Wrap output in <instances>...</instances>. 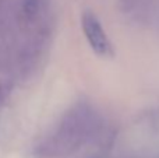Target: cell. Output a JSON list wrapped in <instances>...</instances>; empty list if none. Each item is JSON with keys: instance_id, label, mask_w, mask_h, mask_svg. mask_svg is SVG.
I'll use <instances>...</instances> for the list:
<instances>
[{"instance_id": "obj_1", "label": "cell", "mask_w": 159, "mask_h": 158, "mask_svg": "<svg viewBox=\"0 0 159 158\" xmlns=\"http://www.w3.org/2000/svg\"><path fill=\"white\" fill-rule=\"evenodd\" d=\"M82 31L85 34V38L88 39V44L92 48L96 55L102 58H110L113 56V48L109 38L106 36L103 27H102L99 18L89 10H85L81 16Z\"/></svg>"}, {"instance_id": "obj_2", "label": "cell", "mask_w": 159, "mask_h": 158, "mask_svg": "<svg viewBox=\"0 0 159 158\" xmlns=\"http://www.w3.org/2000/svg\"><path fill=\"white\" fill-rule=\"evenodd\" d=\"M39 6H41L39 0H24V3H22V11H24L25 17L32 20L38 14Z\"/></svg>"}]
</instances>
